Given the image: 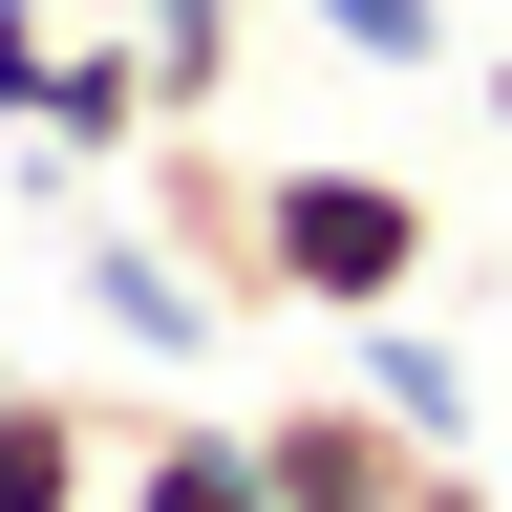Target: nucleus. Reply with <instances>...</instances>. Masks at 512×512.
I'll return each instance as SVG.
<instances>
[{"label": "nucleus", "instance_id": "obj_1", "mask_svg": "<svg viewBox=\"0 0 512 512\" xmlns=\"http://www.w3.org/2000/svg\"><path fill=\"white\" fill-rule=\"evenodd\" d=\"M427 278V192L363 171V150H299L256 171V320H384Z\"/></svg>", "mask_w": 512, "mask_h": 512}, {"label": "nucleus", "instance_id": "obj_2", "mask_svg": "<svg viewBox=\"0 0 512 512\" xmlns=\"http://www.w3.org/2000/svg\"><path fill=\"white\" fill-rule=\"evenodd\" d=\"M256 470H278V512H427L448 448L384 406V384H299V406H256Z\"/></svg>", "mask_w": 512, "mask_h": 512}, {"label": "nucleus", "instance_id": "obj_3", "mask_svg": "<svg viewBox=\"0 0 512 512\" xmlns=\"http://www.w3.org/2000/svg\"><path fill=\"white\" fill-rule=\"evenodd\" d=\"M64 256H86V320H107L128 363H214V320H235V299H214V278H171V256L128 235V214H86Z\"/></svg>", "mask_w": 512, "mask_h": 512}, {"label": "nucleus", "instance_id": "obj_4", "mask_svg": "<svg viewBox=\"0 0 512 512\" xmlns=\"http://www.w3.org/2000/svg\"><path fill=\"white\" fill-rule=\"evenodd\" d=\"M86 470H107V427L64 384H0V512H86Z\"/></svg>", "mask_w": 512, "mask_h": 512}, {"label": "nucleus", "instance_id": "obj_5", "mask_svg": "<svg viewBox=\"0 0 512 512\" xmlns=\"http://www.w3.org/2000/svg\"><path fill=\"white\" fill-rule=\"evenodd\" d=\"M128 512H278V470H256V427H150L128 448Z\"/></svg>", "mask_w": 512, "mask_h": 512}, {"label": "nucleus", "instance_id": "obj_6", "mask_svg": "<svg viewBox=\"0 0 512 512\" xmlns=\"http://www.w3.org/2000/svg\"><path fill=\"white\" fill-rule=\"evenodd\" d=\"M363 384H384L427 448H470V342H448V320H406V299H384V320H363Z\"/></svg>", "mask_w": 512, "mask_h": 512}, {"label": "nucleus", "instance_id": "obj_7", "mask_svg": "<svg viewBox=\"0 0 512 512\" xmlns=\"http://www.w3.org/2000/svg\"><path fill=\"white\" fill-rule=\"evenodd\" d=\"M150 22V64H171V128H214V86H235V22L256 0H128Z\"/></svg>", "mask_w": 512, "mask_h": 512}, {"label": "nucleus", "instance_id": "obj_8", "mask_svg": "<svg viewBox=\"0 0 512 512\" xmlns=\"http://www.w3.org/2000/svg\"><path fill=\"white\" fill-rule=\"evenodd\" d=\"M320 43H363V64H448V0H299Z\"/></svg>", "mask_w": 512, "mask_h": 512}, {"label": "nucleus", "instance_id": "obj_9", "mask_svg": "<svg viewBox=\"0 0 512 512\" xmlns=\"http://www.w3.org/2000/svg\"><path fill=\"white\" fill-rule=\"evenodd\" d=\"M427 512H491V470H470V448H448V470H427Z\"/></svg>", "mask_w": 512, "mask_h": 512}, {"label": "nucleus", "instance_id": "obj_10", "mask_svg": "<svg viewBox=\"0 0 512 512\" xmlns=\"http://www.w3.org/2000/svg\"><path fill=\"white\" fill-rule=\"evenodd\" d=\"M491 128H512V43H491Z\"/></svg>", "mask_w": 512, "mask_h": 512}, {"label": "nucleus", "instance_id": "obj_11", "mask_svg": "<svg viewBox=\"0 0 512 512\" xmlns=\"http://www.w3.org/2000/svg\"><path fill=\"white\" fill-rule=\"evenodd\" d=\"M0 384H22V363H0Z\"/></svg>", "mask_w": 512, "mask_h": 512}]
</instances>
